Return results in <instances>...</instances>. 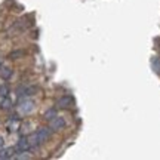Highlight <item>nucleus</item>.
Segmentation results:
<instances>
[{
  "label": "nucleus",
  "mask_w": 160,
  "mask_h": 160,
  "mask_svg": "<svg viewBox=\"0 0 160 160\" xmlns=\"http://www.w3.org/2000/svg\"><path fill=\"white\" fill-rule=\"evenodd\" d=\"M31 148V144H30V139L27 137H21L19 141L17 142V150L19 153H27L28 150Z\"/></svg>",
  "instance_id": "nucleus-4"
},
{
  "label": "nucleus",
  "mask_w": 160,
  "mask_h": 160,
  "mask_svg": "<svg viewBox=\"0 0 160 160\" xmlns=\"http://www.w3.org/2000/svg\"><path fill=\"white\" fill-rule=\"evenodd\" d=\"M34 108H36V104L31 99H24L22 102L18 105L19 113H22V114H30L31 111H34Z\"/></svg>",
  "instance_id": "nucleus-2"
},
{
  "label": "nucleus",
  "mask_w": 160,
  "mask_h": 160,
  "mask_svg": "<svg viewBox=\"0 0 160 160\" xmlns=\"http://www.w3.org/2000/svg\"><path fill=\"white\" fill-rule=\"evenodd\" d=\"M64 126H65V120L59 116H55L53 119L49 120V128L52 131H61V129H64Z\"/></svg>",
  "instance_id": "nucleus-3"
},
{
  "label": "nucleus",
  "mask_w": 160,
  "mask_h": 160,
  "mask_svg": "<svg viewBox=\"0 0 160 160\" xmlns=\"http://www.w3.org/2000/svg\"><path fill=\"white\" fill-rule=\"evenodd\" d=\"M3 147H5V138L0 135V150L3 148Z\"/></svg>",
  "instance_id": "nucleus-11"
},
{
  "label": "nucleus",
  "mask_w": 160,
  "mask_h": 160,
  "mask_svg": "<svg viewBox=\"0 0 160 160\" xmlns=\"http://www.w3.org/2000/svg\"><path fill=\"white\" fill-rule=\"evenodd\" d=\"M52 135V129L51 128H40L37 131L28 138L30 139V144H31V147H39L40 144L46 142Z\"/></svg>",
  "instance_id": "nucleus-1"
},
{
  "label": "nucleus",
  "mask_w": 160,
  "mask_h": 160,
  "mask_svg": "<svg viewBox=\"0 0 160 160\" xmlns=\"http://www.w3.org/2000/svg\"><path fill=\"white\" fill-rule=\"evenodd\" d=\"M71 102H73V99H71L70 97H62L57 101V105L58 107H61V108H67V107L71 105Z\"/></svg>",
  "instance_id": "nucleus-6"
},
{
  "label": "nucleus",
  "mask_w": 160,
  "mask_h": 160,
  "mask_svg": "<svg viewBox=\"0 0 160 160\" xmlns=\"http://www.w3.org/2000/svg\"><path fill=\"white\" fill-rule=\"evenodd\" d=\"M15 150L13 147H9V148H2L0 150V160L2 159H11V157H13V153H15Z\"/></svg>",
  "instance_id": "nucleus-5"
},
{
  "label": "nucleus",
  "mask_w": 160,
  "mask_h": 160,
  "mask_svg": "<svg viewBox=\"0 0 160 160\" xmlns=\"http://www.w3.org/2000/svg\"><path fill=\"white\" fill-rule=\"evenodd\" d=\"M55 116H57V111H55V110H49V111H48V113L45 114V117L48 120H51V119H53Z\"/></svg>",
  "instance_id": "nucleus-9"
},
{
  "label": "nucleus",
  "mask_w": 160,
  "mask_h": 160,
  "mask_svg": "<svg viewBox=\"0 0 160 160\" xmlns=\"http://www.w3.org/2000/svg\"><path fill=\"white\" fill-rule=\"evenodd\" d=\"M0 107H2L3 110L11 108V107H12V101L8 97H3V101H2V104H0Z\"/></svg>",
  "instance_id": "nucleus-8"
},
{
  "label": "nucleus",
  "mask_w": 160,
  "mask_h": 160,
  "mask_svg": "<svg viewBox=\"0 0 160 160\" xmlns=\"http://www.w3.org/2000/svg\"><path fill=\"white\" fill-rule=\"evenodd\" d=\"M12 76V70L9 68V67H5V68H2V71H0V77L3 80H6V79H9Z\"/></svg>",
  "instance_id": "nucleus-7"
},
{
  "label": "nucleus",
  "mask_w": 160,
  "mask_h": 160,
  "mask_svg": "<svg viewBox=\"0 0 160 160\" xmlns=\"http://www.w3.org/2000/svg\"><path fill=\"white\" fill-rule=\"evenodd\" d=\"M8 86L3 85V86H0V97H8Z\"/></svg>",
  "instance_id": "nucleus-10"
}]
</instances>
